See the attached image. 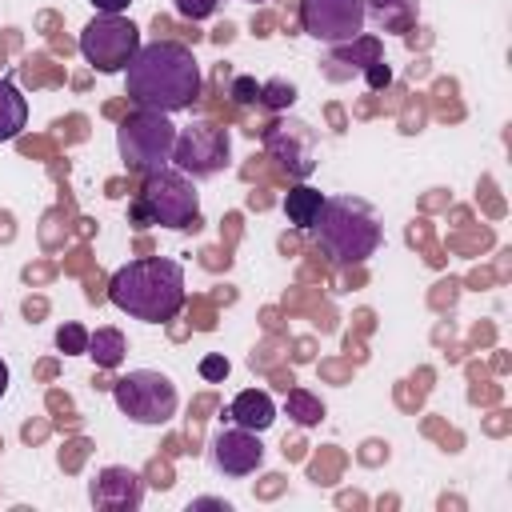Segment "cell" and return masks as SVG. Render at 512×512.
Wrapping results in <instances>:
<instances>
[{"instance_id": "obj_18", "label": "cell", "mask_w": 512, "mask_h": 512, "mask_svg": "<svg viewBox=\"0 0 512 512\" xmlns=\"http://www.w3.org/2000/svg\"><path fill=\"white\" fill-rule=\"evenodd\" d=\"M332 56H336L340 64L368 68V64H376V60H380V40L360 32V36H356V40H348V44H332Z\"/></svg>"}, {"instance_id": "obj_5", "label": "cell", "mask_w": 512, "mask_h": 512, "mask_svg": "<svg viewBox=\"0 0 512 512\" xmlns=\"http://www.w3.org/2000/svg\"><path fill=\"white\" fill-rule=\"evenodd\" d=\"M116 148L120 160L132 172H160L172 164V148H176V124L168 120V112H152V108H136L132 116L120 120L116 128Z\"/></svg>"}, {"instance_id": "obj_24", "label": "cell", "mask_w": 512, "mask_h": 512, "mask_svg": "<svg viewBox=\"0 0 512 512\" xmlns=\"http://www.w3.org/2000/svg\"><path fill=\"white\" fill-rule=\"evenodd\" d=\"M228 372H232V364H228L224 356H204V360H200V376H204V380H224Z\"/></svg>"}, {"instance_id": "obj_14", "label": "cell", "mask_w": 512, "mask_h": 512, "mask_svg": "<svg viewBox=\"0 0 512 512\" xmlns=\"http://www.w3.org/2000/svg\"><path fill=\"white\" fill-rule=\"evenodd\" d=\"M416 16H420L416 0H364V20H372L380 32L404 36V32H412Z\"/></svg>"}, {"instance_id": "obj_8", "label": "cell", "mask_w": 512, "mask_h": 512, "mask_svg": "<svg viewBox=\"0 0 512 512\" xmlns=\"http://www.w3.org/2000/svg\"><path fill=\"white\" fill-rule=\"evenodd\" d=\"M228 156H232V140L212 120H192L188 128L176 132L172 164H176V172H184L192 180H208V176L224 172L228 168Z\"/></svg>"}, {"instance_id": "obj_11", "label": "cell", "mask_w": 512, "mask_h": 512, "mask_svg": "<svg viewBox=\"0 0 512 512\" xmlns=\"http://www.w3.org/2000/svg\"><path fill=\"white\" fill-rule=\"evenodd\" d=\"M264 464V444L248 428H224L212 440V468L224 476H252Z\"/></svg>"}, {"instance_id": "obj_28", "label": "cell", "mask_w": 512, "mask_h": 512, "mask_svg": "<svg viewBox=\"0 0 512 512\" xmlns=\"http://www.w3.org/2000/svg\"><path fill=\"white\" fill-rule=\"evenodd\" d=\"M4 392H8V364L0 360V396H4Z\"/></svg>"}, {"instance_id": "obj_21", "label": "cell", "mask_w": 512, "mask_h": 512, "mask_svg": "<svg viewBox=\"0 0 512 512\" xmlns=\"http://www.w3.org/2000/svg\"><path fill=\"white\" fill-rule=\"evenodd\" d=\"M292 100H296V88H292L288 80H268V84H260V104H264V108H292Z\"/></svg>"}, {"instance_id": "obj_12", "label": "cell", "mask_w": 512, "mask_h": 512, "mask_svg": "<svg viewBox=\"0 0 512 512\" xmlns=\"http://www.w3.org/2000/svg\"><path fill=\"white\" fill-rule=\"evenodd\" d=\"M88 496L100 512H136L144 504V480L132 468H100L96 480L88 484Z\"/></svg>"}, {"instance_id": "obj_13", "label": "cell", "mask_w": 512, "mask_h": 512, "mask_svg": "<svg viewBox=\"0 0 512 512\" xmlns=\"http://www.w3.org/2000/svg\"><path fill=\"white\" fill-rule=\"evenodd\" d=\"M224 416H228L232 424L248 428V432H264V428H272V420H276V404H272L268 392H260V388H244V392L228 404Z\"/></svg>"}, {"instance_id": "obj_26", "label": "cell", "mask_w": 512, "mask_h": 512, "mask_svg": "<svg viewBox=\"0 0 512 512\" xmlns=\"http://www.w3.org/2000/svg\"><path fill=\"white\" fill-rule=\"evenodd\" d=\"M128 4H132V0H92V8H96V12H108V16H120Z\"/></svg>"}, {"instance_id": "obj_15", "label": "cell", "mask_w": 512, "mask_h": 512, "mask_svg": "<svg viewBox=\"0 0 512 512\" xmlns=\"http://www.w3.org/2000/svg\"><path fill=\"white\" fill-rule=\"evenodd\" d=\"M24 124H28V100L12 80H0V144L16 140Z\"/></svg>"}, {"instance_id": "obj_4", "label": "cell", "mask_w": 512, "mask_h": 512, "mask_svg": "<svg viewBox=\"0 0 512 512\" xmlns=\"http://www.w3.org/2000/svg\"><path fill=\"white\" fill-rule=\"evenodd\" d=\"M132 224L136 228H176V232H188L200 224V196L192 188V180L184 172H172V168H160V172H148L140 196L132 200Z\"/></svg>"}, {"instance_id": "obj_25", "label": "cell", "mask_w": 512, "mask_h": 512, "mask_svg": "<svg viewBox=\"0 0 512 512\" xmlns=\"http://www.w3.org/2000/svg\"><path fill=\"white\" fill-rule=\"evenodd\" d=\"M364 80H368V88H388L392 68H388L384 60H376V64H368V68H364Z\"/></svg>"}, {"instance_id": "obj_20", "label": "cell", "mask_w": 512, "mask_h": 512, "mask_svg": "<svg viewBox=\"0 0 512 512\" xmlns=\"http://www.w3.org/2000/svg\"><path fill=\"white\" fill-rule=\"evenodd\" d=\"M56 348H60L64 356H84V352H88V328L76 324V320L60 324V328H56Z\"/></svg>"}, {"instance_id": "obj_19", "label": "cell", "mask_w": 512, "mask_h": 512, "mask_svg": "<svg viewBox=\"0 0 512 512\" xmlns=\"http://www.w3.org/2000/svg\"><path fill=\"white\" fill-rule=\"evenodd\" d=\"M284 408H288V416H292L300 428H312V424H320V416H324L320 396H312L308 388H292L288 400H284Z\"/></svg>"}, {"instance_id": "obj_22", "label": "cell", "mask_w": 512, "mask_h": 512, "mask_svg": "<svg viewBox=\"0 0 512 512\" xmlns=\"http://www.w3.org/2000/svg\"><path fill=\"white\" fill-rule=\"evenodd\" d=\"M228 96H232V104H260V84L252 80V76H232V84H228Z\"/></svg>"}, {"instance_id": "obj_9", "label": "cell", "mask_w": 512, "mask_h": 512, "mask_svg": "<svg viewBox=\"0 0 512 512\" xmlns=\"http://www.w3.org/2000/svg\"><path fill=\"white\" fill-rule=\"evenodd\" d=\"M264 148L268 156L276 160L280 172H288L292 180H304L316 172V160H320V136L308 120H276L264 128Z\"/></svg>"}, {"instance_id": "obj_6", "label": "cell", "mask_w": 512, "mask_h": 512, "mask_svg": "<svg viewBox=\"0 0 512 512\" xmlns=\"http://www.w3.org/2000/svg\"><path fill=\"white\" fill-rule=\"evenodd\" d=\"M112 400L116 408L132 420V424H168L176 416V384L164 376V372H152V368H132L128 376H120L112 384Z\"/></svg>"}, {"instance_id": "obj_23", "label": "cell", "mask_w": 512, "mask_h": 512, "mask_svg": "<svg viewBox=\"0 0 512 512\" xmlns=\"http://www.w3.org/2000/svg\"><path fill=\"white\" fill-rule=\"evenodd\" d=\"M216 4H220V0H176V12H180L184 20H208V16L216 12Z\"/></svg>"}, {"instance_id": "obj_1", "label": "cell", "mask_w": 512, "mask_h": 512, "mask_svg": "<svg viewBox=\"0 0 512 512\" xmlns=\"http://www.w3.org/2000/svg\"><path fill=\"white\" fill-rule=\"evenodd\" d=\"M124 84L136 108L180 112V108H192V100L200 96V64L184 44H172V40L140 44V52L124 68Z\"/></svg>"}, {"instance_id": "obj_17", "label": "cell", "mask_w": 512, "mask_h": 512, "mask_svg": "<svg viewBox=\"0 0 512 512\" xmlns=\"http://www.w3.org/2000/svg\"><path fill=\"white\" fill-rule=\"evenodd\" d=\"M320 208H324V196H320L316 188H308V184H296V188L284 196V216H288V224H296V228H312L316 216H320Z\"/></svg>"}, {"instance_id": "obj_7", "label": "cell", "mask_w": 512, "mask_h": 512, "mask_svg": "<svg viewBox=\"0 0 512 512\" xmlns=\"http://www.w3.org/2000/svg\"><path fill=\"white\" fill-rule=\"evenodd\" d=\"M136 52H140V32H136V24L124 20V16L100 12V16H92V20L84 24V32H80V56H84L96 72H104V76L124 72Z\"/></svg>"}, {"instance_id": "obj_29", "label": "cell", "mask_w": 512, "mask_h": 512, "mask_svg": "<svg viewBox=\"0 0 512 512\" xmlns=\"http://www.w3.org/2000/svg\"><path fill=\"white\" fill-rule=\"evenodd\" d=\"M248 4H260V0H248Z\"/></svg>"}, {"instance_id": "obj_3", "label": "cell", "mask_w": 512, "mask_h": 512, "mask_svg": "<svg viewBox=\"0 0 512 512\" xmlns=\"http://www.w3.org/2000/svg\"><path fill=\"white\" fill-rule=\"evenodd\" d=\"M312 232H316L320 252L332 264H340V268L364 264L380 248V220L356 196H332V200H324Z\"/></svg>"}, {"instance_id": "obj_16", "label": "cell", "mask_w": 512, "mask_h": 512, "mask_svg": "<svg viewBox=\"0 0 512 512\" xmlns=\"http://www.w3.org/2000/svg\"><path fill=\"white\" fill-rule=\"evenodd\" d=\"M128 352V340L120 328H96L88 332V356L96 360V368H120Z\"/></svg>"}, {"instance_id": "obj_2", "label": "cell", "mask_w": 512, "mask_h": 512, "mask_svg": "<svg viewBox=\"0 0 512 512\" xmlns=\"http://www.w3.org/2000/svg\"><path fill=\"white\" fill-rule=\"evenodd\" d=\"M108 300L144 324H164L184 308V268L168 256L128 260L108 280Z\"/></svg>"}, {"instance_id": "obj_10", "label": "cell", "mask_w": 512, "mask_h": 512, "mask_svg": "<svg viewBox=\"0 0 512 512\" xmlns=\"http://www.w3.org/2000/svg\"><path fill=\"white\" fill-rule=\"evenodd\" d=\"M300 24L320 44H348L364 32V0H300Z\"/></svg>"}, {"instance_id": "obj_27", "label": "cell", "mask_w": 512, "mask_h": 512, "mask_svg": "<svg viewBox=\"0 0 512 512\" xmlns=\"http://www.w3.org/2000/svg\"><path fill=\"white\" fill-rule=\"evenodd\" d=\"M188 508H228V504H224V500H208V496H204V500H192Z\"/></svg>"}]
</instances>
